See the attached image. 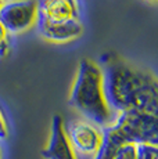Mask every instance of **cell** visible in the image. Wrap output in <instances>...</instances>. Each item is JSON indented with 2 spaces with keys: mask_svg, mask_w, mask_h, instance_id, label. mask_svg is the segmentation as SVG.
Wrapping results in <instances>:
<instances>
[{
  "mask_svg": "<svg viewBox=\"0 0 158 159\" xmlns=\"http://www.w3.org/2000/svg\"><path fill=\"white\" fill-rule=\"evenodd\" d=\"M36 24L39 28V35L49 42H53V43L72 42L81 38L85 30L79 18L67 21H50L39 15Z\"/></svg>",
  "mask_w": 158,
  "mask_h": 159,
  "instance_id": "cell-6",
  "label": "cell"
},
{
  "mask_svg": "<svg viewBox=\"0 0 158 159\" xmlns=\"http://www.w3.org/2000/svg\"><path fill=\"white\" fill-rule=\"evenodd\" d=\"M137 159H158V147L151 144H136Z\"/></svg>",
  "mask_w": 158,
  "mask_h": 159,
  "instance_id": "cell-9",
  "label": "cell"
},
{
  "mask_svg": "<svg viewBox=\"0 0 158 159\" xmlns=\"http://www.w3.org/2000/svg\"><path fill=\"white\" fill-rule=\"evenodd\" d=\"M8 137V127H7V122L6 118L3 115L2 109H0V140H6Z\"/></svg>",
  "mask_w": 158,
  "mask_h": 159,
  "instance_id": "cell-11",
  "label": "cell"
},
{
  "mask_svg": "<svg viewBox=\"0 0 158 159\" xmlns=\"http://www.w3.org/2000/svg\"><path fill=\"white\" fill-rule=\"evenodd\" d=\"M68 102L101 129L112 126L118 118V114L112 111L105 100L101 68L89 58H83L79 62Z\"/></svg>",
  "mask_w": 158,
  "mask_h": 159,
  "instance_id": "cell-2",
  "label": "cell"
},
{
  "mask_svg": "<svg viewBox=\"0 0 158 159\" xmlns=\"http://www.w3.org/2000/svg\"><path fill=\"white\" fill-rule=\"evenodd\" d=\"M65 133L77 155L95 157L104 139V129L89 120H74L65 126Z\"/></svg>",
  "mask_w": 158,
  "mask_h": 159,
  "instance_id": "cell-5",
  "label": "cell"
},
{
  "mask_svg": "<svg viewBox=\"0 0 158 159\" xmlns=\"http://www.w3.org/2000/svg\"><path fill=\"white\" fill-rule=\"evenodd\" d=\"M114 159H137V148L136 144H123L118 148Z\"/></svg>",
  "mask_w": 158,
  "mask_h": 159,
  "instance_id": "cell-10",
  "label": "cell"
},
{
  "mask_svg": "<svg viewBox=\"0 0 158 159\" xmlns=\"http://www.w3.org/2000/svg\"><path fill=\"white\" fill-rule=\"evenodd\" d=\"M39 15L50 21L78 18L77 0H38Z\"/></svg>",
  "mask_w": 158,
  "mask_h": 159,
  "instance_id": "cell-8",
  "label": "cell"
},
{
  "mask_svg": "<svg viewBox=\"0 0 158 159\" xmlns=\"http://www.w3.org/2000/svg\"><path fill=\"white\" fill-rule=\"evenodd\" d=\"M6 39H7V32H6V29L2 26V24H0V43L2 42H4Z\"/></svg>",
  "mask_w": 158,
  "mask_h": 159,
  "instance_id": "cell-13",
  "label": "cell"
},
{
  "mask_svg": "<svg viewBox=\"0 0 158 159\" xmlns=\"http://www.w3.org/2000/svg\"><path fill=\"white\" fill-rule=\"evenodd\" d=\"M0 159H3V155H2V149H0Z\"/></svg>",
  "mask_w": 158,
  "mask_h": 159,
  "instance_id": "cell-15",
  "label": "cell"
},
{
  "mask_svg": "<svg viewBox=\"0 0 158 159\" xmlns=\"http://www.w3.org/2000/svg\"><path fill=\"white\" fill-rule=\"evenodd\" d=\"M44 159H78L65 133L63 116L54 115L51 122V133L47 147L42 151Z\"/></svg>",
  "mask_w": 158,
  "mask_h": 159,
  "instance_id": "cell-7",
  "label": "cell"
},
{
  "mask_svg": "<svg viewBox=\"0 0 158 159\" xmlns=\"http://www.w3.org/2000/svg\"><path fill=\"white\" fill-rule=\"evenodd\" d=\"M4 3V0H0V7H2V4Z\"/></svg>",
  "mask_w": 158,
  "mask_h": 159,
  "instance_id": "cell-14",
  "label": "cell"
},
{
  "mask_svg": "<svg viewBox=\"0 0 158 159\" xmlns=\"http://www.w3.org/2000/svg\"><path fill=\"white\" fill-rule=\"evenodd\" d=\"M157 93H158V86H157Z\"/></svg>",
  "mask_w": 158,
  "mask_h": 159,
  "instance_id": "cell-17",
  "label": "cell"
},
{
  "mask_svg": "<svg viewBox=\"0 0 158 159\" xmlns=\"http://www.w3.org/2000/svg\"><path fill=\"white\" fill-rule=\"evenodd\" d=\"M150 2H156V3H158V0H150Z\"/></svg>",
  "mask_w": 158,
  "mask_h": 159,
  "instance_id": "cell-16",
  "label": "cell"
},
{
  "mask_svg": "<svg viewBox=\"0 0 158 159\" xmlns=\"http://www.w3.org/2000/svg\"><path fill=\"white\" fill-rule=\"evenodd\" d=\"M151 144L158 147V118L137 111L118 114L112 126L104 129L100 151L115 157L123 144Z\"/></svg>",
  "mask_w": 158,
  "mask_h": 159,
  "instance_id": "cell-3",
  "label": "cell"
},
{
  "mask_svg": "<svg viewBox=\"0 0 158 159\" xmlns=\"http://www.w3.org/2000/svg\"><path fill=\"white\" fill-rule=\"evenodd\" d=\"M8 42H7V39H6L4 42H2L0 43V58H3V57H6L8 54Z\"/></svg>",
  "mask_w": 158,
  "mask_h": 159,
  "instance_id": "cell-12",
  "label": "cell"
},
{
  "mask_svg": "<svg viewBox=\"0 0 158 159\" xmlns=\"http://www.w3.org/2000/svg\"><path fill=\"white\" fill-rule=\"evenodd\" d=\"M103 84L108 105L115 114L137 111L158 118V80L119 57L104 58Z\"/></svg>",
  "mask_w": 158,
  "mask_h": 159,
  "instance_id": "cell-1",
  "label": "cell"
},
{
  "mask_svg": "<svg viewBox=\"0 0 158 159\" xmlns=\"http://www.w3.org/2000/svg\"><path fill=\"white\" fill-rule=\"evenodd\" d=\"M39 17L38 0H4L0 7V24L7 33L31 29Z\"/></svg>",
  "mask_w": 158,
  "mask_h": 159,
  "instance_id": "cell-4",
  "label": "cell"
}]
</instances>
